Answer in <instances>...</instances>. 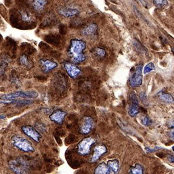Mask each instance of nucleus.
<instances>
[{
    "mask_svg": "<svg viewBox=\"0 0 174 174\" xmlns=\"http://www.w3.org/2000/svg\"><path fill=\"white\" fill-rule=\"evenodd\" d=\"M86 48V43L80 39H72L68 48V55L72 62L74 64L82 63L85 60L86 56L84 51Z\"/></svg>",
    "mask_w": 174,
    "mask_h": 174,
    "instance_id": "1",
    "label": "nucleus"
},
{
    "mask_svg": "<svg viewBox=\"0 0 174 174\" xmlns=\"http://www.w3.org/2000/svg\"><path fill=\"white\" fill-rule=\"evenodd\" d=\"M12 144L18 149L25 153L34 152V148L32 143L22 136L19 135L13 136L11 138Z\"/></svg>",
    "mask_w": 174,
    "mask_h": 174,
    "instance_id": "2",
    "label": "nucleus"
},
{
    "mask_svg": "<svg viewBox=\"0 0 174 174\" xmlns=\"http://www.w3.org/2000/svg\"><path fill=\"white\" fill-rule=\"evenodd\" d=\"M39 96V93L35 91H17L1 96V100L12 101L18 99H33Z\"/></svg>",
    "mask_w": 174,
    "mask_h": 174,
    "instance_id": "3",
    "label": "nucleus"
},
{
    "mask_svg": "<svg viewBox=\"0 0 174 174\" xmlns=\"http://www.w3.org/2000/svg\"><path fill=\"white\" fill-rule=\"evenodd\" d=\"M97 139L92 136L87 137L80 140L77 146V153L81 155H87L90 154L92 145L95 143Z\"/></svg>",
    "mask_w": 174,
    "mask_h": 174,
    "instance_id": "4",
    "label": "nucleus"
},
{
    "mask_svg": "<svg viewBox=\"0 0 174 174\" xmlns=\"http://www.w3.org/2000/svg\"><path fill=\"white\" fill-rule=\"evenodd\" d=\"M143 67V64H138L132 70L129 79V84L130 87H139L142 84Z\"/></svg>",
    "mask_w": 174,
    "mask_h": 174,
    "instance_id": "5",
    "label": "nucleus"
},
{
    "mask_svg": "<svg viewBox=\"0 0 174 174\" xmlns=\"http://www.w3.org/2000/svg\"><path fill=\"white\" fill-rule=\"evenodd\" d=\"M9 165L10 169L16 174H24L29 167L27 161L23 158L10 161Z\"/></svg>",
    "mask_w": 174,
    "mask_h": 174,
    "instance_id": "6",
    "label": "nucleus"
},
{
    "mask_svg": "<svg viewBox=\"0 0 174 174\" xmlns=\"http://www.w3.org/2000/svg\"><path fill=\"white\" fill-rule=\"evenodd\" d=\"M94 126L95 122L93 118L90 116H84L81 121L79 132L83 135H87L91 132Z\"/></svg>",
    "mask_w": 174,
    "mask_h": 174,
    "instance_id": "7",
    "label": "nucleus"
},
{
    "mask_svg": "<svg viewBox=\"0 0 174 174\" xmlns=\"http://www.w3.org/2000/svg\"><path fill=\"white\" fill-rule=\"evenodd\" d=\"M21 130L26 135L37 143H39L41 139L42 136L39 133V131L32 126L28 125L22 126Z\"/></svg>",
    "mask_w": 174,
    "mask_h": 174,
    "instance_id": "8",
    "label": "nucleus"
},
{
    "mask_svg": "<svg viewBox=\"0 0 174 174\" xmlns=\"http://www.w3.org/2000/svg\"><path fill=\"white\" fill-rule=\"evenodd\" d=\"M130 105L128 109V114L132 117H135L137 116L140 111L139 103L135 93L134 92H132L130 97Z\"/></svg>",
    "mask_w": 174,
    "mask_h": 174,
    "instance_id": "9",
    "label": "nucleus"
},
{
    "mask_svg": "<svg viewBox=\"0 0 174 174\" xmlns=\"http://www.w3.org/2000/svg\"><path fill=\"white\" fill-rule=\"evenodd\" d=\"M63 66L69 77L72 78H76L81 73L80 68L74 63L66 62L63 63Z\"/></svg>",
    "mask_w": 174,
    "mask_h": 174,
    "instance_id": "10",
    "label": "nucleus"
},
{
    "mask_svg": "<svg viewBox=\"0 0 174 174\" xmlns=\"http://www.w3.org/2000/svg\"><path fill=\"white\" fill-rule=\"evenodd\" d=\"M107 151V148L106 145L101 144V145H97L95 146L93 149V153L92 155L90 162L91 163H95L101 157L102 155L106 153Z\"/></svg>",
    "mask_w": 174,
    "mask_h": 174,
    "instance_id": "11",
    "label": "nucleus"
},
{
    "mask_svg": "<svg viewBox=\"0 0 174 174\" xmlns=\"http://www.w3.org/2000/svg\"><path fill=\"white\" fill-rule=\"evenodd\" d=\"M39 63L41 67L42 70L44 72H50L54 68L58 66V63L53 60L47 59H41L39 60Z\"/></svg>",
    "mask_w": 174,
    "mask_h": 174,
    "instance_id": "12",
    "label": "nucleus"
},
{
    "mask_svg": "<svg viewBox=\"0 0 174 174\" xmlns=\"http://www.w3.org/2000/svg\"><path fill=\"white\" fill-rule=\"evenodd\" d=\"M67 115L66 111H63L60 109L55 110L52 112V113L49 116V119L54 122L61 125L63 124L64 118Z\"/></svg>",
    "mask_w": 174,
    "mask_h": 174,
    "instance_id": "13",
    "label": "nucleus"
},
{
    "mask_svg": "<svg viewBox=\"0 0 174 174\" xmlns=\"http://www.w3.org/2000/svg\"><path fill=\"white\" fill-rule=\"evenodd\" d=\"M58 12L59 14L65 18H70L72 16H74L79 14V12L77 9L66 8L63 7L59 8Z\"/></svg>",
    "mask_w": 174,
    "mask_h": 174,
    "instance_id": "14",
    "label": "nucleus"
},
{
    "mask_svg": "<svg viewBox=\"0 0 174 174\" xmlns=\"http://www.w3.org/2000/svg\"><path fill=\"white\" fill-rule=\"evenodd\" d=\"M107 165L110 172V174H117L120 169V164L118 160H111L107 161Z\"/></svg>",
    "mask_w": 174,
    "mask_h": 174,
    "instance_id": "15",
    "label": "nucleus"
},
{
    "mask_svg": "<svg viewBox=\"0 0 174 174\" xmlns=\"http://www.w3.org/2000/svg\"><path fill=\"white\" fill-rule=\"evenodd\" d=\"M97 26L96 23H91L88 24L86 27H85L82 30L84 35L86 36H91L97 33Z\"/></svg>",
    "mask_w": 174,
    "mask_h": 174,
    "instance_id": "16",
    "label": "nucleus"
},
{
    "mask_svg": "<svg viewBox=\"0 0 174 174\" xmlns=\"http://www.w3.org/2000/svg\"><path fill=\"white\" fill-rule=\"evenodd\" d=\"M93 174H110V172L106 164L103 162L97 166Z\"/></svg>",
    "mask_w": 174,
    "mask_h": 174,
    "instance_id": "17",
    "label": "nucleus"
},
{
    "mask_svg": "<svg viewBox=\"0 0 174 174\" xmlns=\"http://www.w3.org/2000/svg\"><path fill=\"white\" fill-rule=\"evenodd\" d=\"M158 97L160 99L166 103H174V97L171 95L167 93L160 92L158 93Z\"/></svg>",
    "mask_w": 174,
    "mask_h": 174,
    "instance_id": "18",
    "label": "nucleus"
},
{
    "mask_svg": "<svg viewBox=\"0 0 174 174\" xmlns=\"http://www.w3.org/2000/svg\"><path fill=\"white\" fill-rule=\"evenodd\" d=\"M19 61L20 64L25 68H30L32 67L33 64L29 60L27 56L25 54H23L20 56Z\"/></svg>",
    "mask_w": 174,
    "mask_h": 174,
    "instance_id": "19",
    "label": "nucleus"
},
{
    "mask_svg": "<svg viewBox=\"0 0 174 174\" xmlns=\"http://www.w3.org/2000/svg\"><path fill=\"white\" fill-rule=\"evenodd\" d=\"M47 3V0H33V6L34 9L37 11L44 10Z\"/></svg>",
    "mask_w": 174,
    "mask_h": 174,
    "instance_id": "20",
    "label": "nucleus"
},
{
    "mask_svg": "<svg viewBox=\"0 0 174 174\" xmlns=\"http://www.w3.org/2000/svg\"><path fill=\"white\" fill-rule=\"evenodd\" d=\"M129 174H144V168L139 164H136L130 167Z\"/></svg>",
    "mask_w": 174,
    "mask_h": 174,
    "instance_id": "21",
    "label": "nucleus"
},
{
    "mask_svg": "<svg viewBox=\"0 0 174 174\" xmlns=\"http://www.w3.org/2000/svg\"><path fill=\"white\" fill-rule=\"evenodd\" d=\"M153 4L158 8H163L168 4V1L167 0H153Z\"/></svg>",
    "mask_w": 174,
    "mask_h": 174,
    "instance_id": "22",
    "label": "nucleus"
},
{
    "mask_svg": "<svg viewBox=\"0 0 174 174\" xmlns=\"http://www.w3.org/2000/svg\"><path fill=\"white\" fill-rule=\"evenodd\" d=\"M155 64L152 62H150L146 65V66L144 68L143 72L145 74H146L153 70H155Z\"/></svg>",
    "mask_w": 174,
    "mask_h": 174,
    "instance_id": "23",
    "label": "nucleus"
},
{
    "mask_svg": "<svg viewBox=\"0 0 174 174\" xmlns=\"http://www.w3.org/2000/svg\"><path fill=\"white\" fill-rule=\"evenodd\" d=\"M95 53L97 54V56H100V57H105L106 55V52L104 49L100 47H97L95 49Z\"/></svg>",
    "mask_w": 174,
    "mask_h": 174,
    "instance_id": "24",
    "label": "nucleus"
},
{
    "mask_svg": "<svg viewBox=\"0 0 174 174\" xmlns=\"http://www.w3.org/2000/svg\"><path fill=\"white\" fill-rule=\"evenodd\" d=\"M141 123H142V125H143L144 126H150L151 123V120L148 117H145L142 119Z\"/></svg>",
    "mask_w": 174,
    "mask_h": 174,
    "instance_id": "25",
    "label": "nucleus"
},
{
    "mask_svg": "<svg viewBox=\"0 0 174 174\" xmlns=\"http://www.w3.org/2000/svg\"><path fill=\"white\" fill-rule=\"evenodd\" d=\"M21 15H22V19L24 22H29L31 20V16L27 12H22Z\"/></svg>",
    "mask_w": 174,
    "mask_h": 174,
    "instance_id": "26",
    "label": "nucleus"
},
{
    "mask_svg": "<svg viewBox=\"0 0 174 174\" xmlns=\"http://www.w3.org/2000/svg\"><path fill=\"white\" fill-rule=\"evenodd\" d=\"M169 128H170V132H169V136L171 139L174 140V121H172L169 124Z\"/></svg>",
    "mask_w": 174,
    "mask_h": 174,
    "instance_id": "27",
    "label": "nucleus"
},
{
    "mask_svg": "<svg viewBox=\"0 0 174 174\" xmlns=\"http://www.w3.org/2000/svg\"><path fill=\"white\" fill-rule=\"evenodd\" d=\"M162 147H159V146H156V147H155L153 148H150V147H145V150L147 152V153H153L155 151H156L157 150H160L161 149Z\"/></svg>",
    "mask_w": 174,
    "mask_h": 174,
    "instance_id": "28",
    "label": "nucleus"
},
{
    "mask_svg": "<svg viewBox=\"0 0 174 174\" xmlns=\"http://www.w3.org/2000/svg\"><path fill=\"white\" fill-rule=\"evenodd\" d=\"M139 97H140V99L142 101L144 102L145 101H146V95L144 92H142L141 93H140L139 94Z\"/></svg>",
    "mask_w": 174,
    "mask_h": 174,
    "instance_id": "29",
    "label": "nucleus"
},
{
    "mask_svg": "<svg viewBox=\"0 0 174 174\" xmlns=\"http://www.w3.org/2000/svg\"><path fill=\"white\" fill-rule=\"evenodd\" d=\"M168 160L170 163H174V156L171 155H168Z\"/></svg>",
    "mask_w": 174,
    "mask_h": 174,
    "instance_id": "30",
    "label": "nucleus"
},
{
    "mask_svg": "<svg viewBox=\"0 0 174 174\" xmlns=\"http://www.w3.org/2000/svg\"><path fill=\"white\" fill-rule=\"evenodd\" d=\"M140 2H141V3L143 4V5H144V6H146L147 5V3H146V2L145 1V0H139Z\"/></svg>",
    "mask_w": 174,
    "mask_h": 174,
    "instance_id": "31",
    "label": "nucleus"
},
{
    "mask_svg": "<svg viewBox=\"0 0 174 174\" xmlns=\"http://www.w3.org/2000/svg\"><path fill=\"white\" fill-rule=\"evenodd\" d=\"M0 118L1 120H3L6 118V116L5 114H1V116H0Z\"/></svg>",
    "mask_w": 174,
    "mask_h": 174,
    "instance_id": "32",
    "label": "nucleus"
},
{
    "mask_svg": "<svg viewBox=\"0 0 174 174\" xmlns=\"http://www.w3.org/2000/svg\"><path fill=\"white\" fill-rule=\"evenodd\" d=\"M172 149L173 150V151L174 152V146H173L172 147Z\"/></svg>",
    "mask_w": 174,
    "mask_h": 174,
    "instance_id": "33",
    "label": "nucleus"
},
{
    "mask_svg": "<svg viewBox=\"0 0 174 174\" xmlns=\"http://www.w3.org/2000/svg\"><path fill=\"white\" fill-rule=\"evenodd\" d=\"M172 52H174V48H172Z\"/></svg>",
    "mask_w": 174,
    "mask_h": 174,
    "instance_id": "34",
    "label": "nucleus"
}]
</instances>
